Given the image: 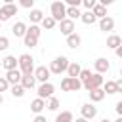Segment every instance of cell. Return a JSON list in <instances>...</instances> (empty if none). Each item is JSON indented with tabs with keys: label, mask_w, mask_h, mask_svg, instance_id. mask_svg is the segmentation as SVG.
Listing matches in <instances>:
<instances>
[{
	"label": "cell",
	"mask_w": 122,
	"mask_h": 122,
	"mask_svg": "<svg viewBox=\"0 0 122 122\" xmlns=\"http://www.w3.org/2000/svg\"><path fill=\"white\" fill-rule=\"evenodd\" d=\"M50 11H51V17H53L57 23H61L63 19H67V6H65V2H61V0L51 2Z\"/></svg>",
	"instance_id": "cell-1"
},
{
	"label": "cell",
	"mask_w": 122,
	"mask_h": 122,
	"mask_svg": "<svg viewBox=\"0 0 122 122\" xmlns=\"http://www.w3.org/2000/svg\"><path fill=\"white\" fill-rule=\"evenodd\" d=\"M19 59V71L23 72V74H34V59H32V55H29V53H23V55H19L17 57Z\"/></svg>",
	"instance_id": "cell-2"
},
{
	"label": "cell",
	"mask_w": 122,
	"mask_h": 122,
	"mask_svg": "<svg viewBox=\"0 0 122 122\" xmlns=\"http://www.w3.org/2000/svg\"><path fill=\"white\" fill-rule=\"evenodd\" d=\"M69 65H71V61H69L65 55H59V57H55V59L51 61V65H50V72H53V74H61V72H65V71L69 69Z\"/></svg>",
	"instance_id": "cell-3"
},
{
	"label": "cell",
	"mask_w": 122,
	"mask_h": 122,
	"mask_svg": "<svg viewBox=\"0 0 122 122\" xmlns=\"http://www.w3.org/2000/svg\"><path fill=\"white\" fill-rule=\"evenodd\" d=\"M11 15H17V6L13 2H6L4 6H0V23L8 21Z\"/></svg>",
	"instance_id": "cell-4"
},
{
	"label": "cell",
	"mask_w": 122,
	"mask_h": 122,
	"mask_svg": "<svg viewBox=\"0 0 122 122\" xmlns=\"http://www.w3.org/2000/svg\"><path fill=\"white\" fill-rule=\"evenodd\" d=\"M103 84H105L103 76H101L99 72H93V74H92V78L84 84V88H86L88 92H93V90H97V88H103Z\"/></svg>",
	"instance_id": "cell-5"
},
{
	"label": "cell",
	"mask_w": 122,
	"mask_h": 122,
	"mask_svg": "<svg viewBox=\"0 0 122 122\" xmlns=\"http://www.w3.org/2000/svg\"><path fill=\"white\" fill-rule=\"evenodd\" d=\"M53 92H55V88H53L51 82H46V84H40V86H38V97L44 99V101H46V97H48V99L53 97Z\"/></svg>",
	"instance_id": "cell-6"
},
{
	"label": "cell",
	"mask_w": 122,
	"mask_h": 122,
	"mask_svg": "<svg viewBox=\"0 0 122 122\" xmlns=\"http://www.w3.org/2000/svg\"><path fill=\"white\" fill-rule=\"evenodd\" d=\"M50 74H51V72H50V67H44V65H42V67H36V69H34V78H36L38 82H42V84H46V82L50 80Z\"/></svg>",
	"instance_id": "cell-7"
},
{
	"label": "cell",
	"mask_w": 122,
	"mask_h": 122,
	"mask_svg": "<svg viewBox=\"0 0 122 122\" xmlns=\"http://www.w3.org/2000/svg\"><path fill=\"white\" fill-rule=\"evenodd\" d=\"M4 78H6L8 82H10V86H15V84H21V78H23V72H21L19 69H13V71H8Z\"/></svg>",
	"instance_id": "cell-8"
},
{
	"label": "cell",
	"mask_w": 122,
	"mask_h": 122,
	"mask_svg": "<svg viewBox=\"0 0 122 122\" xmlns=\"http://www.w3.org/2000/svg\"><path fill=\"white\" fill-rule=\"evenodd\" d=\"M80 111H82V118H86V120H92L97 114V107H93L92 103H84L80 107Z\"/></svg>",
	"instance_id": "cell-9"
},
{
	"label": "cell",
	"mask_w": 122,
	"mask_h": 122,
	"mask_svg": "<svg viewBox=\"0 0 122 122\" xmlns=\"http://www.w3.org/2000/svg\"><path fill=\"white\" fill-rule=\"evenodd\" d=\"M59 30H61V34L71 36V34L74 32V21H71L69 17H67V19H63V21L59 23Z\"/></svg>",
	"instance_id": "cell-10"
},
{
	"label": "cell",
	"mask_w": 122,
	"mask_h": 122,
	"mask_svg": "<svg viewBox=\"0 0 122 122\" xmlns=\"http://www.w3.org/2000/svg\"><path fill=\"white\" fill-rule=\"evenodd\" d=\"M93 67H95V72L103 74V72H107V71L111 69V63H109V59H105V57H97V59L93 61Z\"/></svg>",
	"instance_id": "cell-11"
},
{
	"label": "cell",
	"mask_w": 122,
	"mask_h": 122,
	"mask_svg": "<svg viewBox=\"0 0 122 122\" xmlns=\"http://www.w3.org/2000/svg\"><path fill=\"white\" fill-rule=\"evenodd\" d=\"M2 67H4L6 71H13V69L19 67V59H15V55H6V57L2 59Z\"/></svg>",
	"instance_id": "cell-12"
},
{
	"label": "cell",
	"mask_w": 122,
	"mask_h": 122,
	"mask_svg": "<svg viewBox=\"0 0 122 122\" xmlns=\"http://www.w3.org/2000/svg\"><path fill=\"white\" fill-rule=\"evenodd\" d=\"M99 29L103 30V32H109V30H112L114 29V19L112 17H103V19H99Z\"/></svg>",
	"instance_id": "cell-13"
},
{
	"label": "cell",
	"mask_w": 122,
	"mask_h": 122,
	"mask_svg": "<svg viewBox=\"0 0 122 122\" xmlns=\"http://www.w3.org/2000/svg\"><path fill=\"white\" fill-rule=\"evenodd\" d=\"M27 29H29V27H27L23 21H17V23L11 27V32H13L15 36H23V38H25V34H27Z\"/></svg>",
	"instance_id": "cell-14"
},
{
	"label": "cell",
	"mask_w": 122,
	"mask_h": 122,
	"mask_svg": "<svg viewBox=\"0 0 122 122\" xmlns=\"http://www.w3.org/2000/svg\"><path fill=\"white\" fill-rule=\"evenodd\" d=\"M80 72H82V67H80L76 61H72V63L69 65V69H67L69 78H78V76H80Z\"/></svg>",
	"instance_id": "cell-15"
},
{
	"label": "cell",
	"mask_w": 122,
	"mask_h": 122,
	"mask_svg": "<svg viewBox=\"0 0 122 122\" xmlns=\"http://www.w3.org/2000/svg\"><path fill=\"white\" fill-rule=\"evenodd\" d=\"M34 84H36L34 74H23V78H21V86H23L25 90H32Z\"/></svg>",
	"instance_id": "cell-16"
},
{
	"label": "cell",
	"mask_w": 122,
	"mask_h": 122,
	"mask_svg": "<svg viewBox=\"0 0 122 122\" xmlns=\"http://www.w3.org/2000/svg\"><path fill=\"white\" fill-rule=\"evenodd\" d=\"M44 107H48V105H46V101H44V99H40V97H36V99H32V101H30V111H32V112H36V114H40Z\"/></svg>",
	"instance_id": "cell-17"
},
{
	"label": "cell",
	"mask_w": 122,
	"mask_h": 122,
	"mask_svg": "<svg viewBox=\"0 0 122 122\" xmlns=\"http://www.w3.org/2000/svg\"><path fill=\"white\" fill-rule=\"evenodd\" d=\"M120 46H122V38H120L118 34H111V36L107 38V48L116 50V48H120Z\"/></svg>",
	"instance_id": "cell-18"
},
{
	"label": "cell",
	"mask_w": 122,
	"mask_h": 122,
	"mask_svg": "<svg viewBox=\"0 0 122 122\" xmlns=\"http://www.w3.org/2000/svg\"><path fill=\"white\" fill-rule=\"evenodd\" d=\"M80 44H82V38H80V36H78L76 32H72L71 36H67V46H69V48L76 50V48H78Z\"/></svg>",
	"instance_id": "cell-19"
},
{
	"label": "cell",
	"mask_w": 122,
	"mask_h": 122,
	"mask_svg": "<svg viewBox=\"0 0 122 122\" xmlns=\"http://www.w3.org/2000/svg\"><path fill=\"white\" fill-rule=\"evenodd\" d=\"M90 99H92V103H99V101H103V99H105V92H103V88H97V90L90 92Z\"/></svg>",
	"instance_id": "cell-20"
},
{
	"label": "cell",
	"mask_w": 122,
	"mask_h": 122,
	"mask_svg": "<svg viewBox=\"0 0 122 122\" xmlns=\"http://www.w3.org/2000/svg\"><path fill=\"white\" fill-rule=\"evenodd\" d=\"M29 17H30V21H32V23L36 25V23H42L46 15H44V13L40 11V10H30V13H29Z\"/></svg>",
	"instance_id": "cell-21"
},
{
	"label": "cell",
	"mask_w": 122,
	"mask_h": 122,
	"mask_svg": "<svg viewBox=\"0 0 122 122\" xmlns=\"http://www.w3.org/2000/svg\"><path fill=\"white\" fill-rule=\"evenodd\" d=\"M80 21H82L84 25H93V23L97 21V17L93 15V11H84L82 17H80Z\"/></svg>",
	"instance_id": "cell-22"
},
{
	"label": "cell",
	"mask_w": 122,
	"mask_h": 122,
	"mask_svg": "<svg viewBox=\"0 0 122 122\" xmlns=\"http://www.w3.org/2000/svg\"><path fill=\"white\" fill-rule=\"evenodd\" d=\"M23 42H25V46H27V48H34V46L38 44V36H34V34H30V32L27 30V34H25Z\"/></svg>",
	"instance_id": "cell-23"
},
{
	"label": "cell",
	"mask_w": 122,
	"mask_h": 122,
	"mask_svg": "<svg viewBox=\"0 0 122 122\" xmlns=\"http://www.w3.org/2000/svg\"><path fill=\"white\" fill-rule=\"evenodd\" d=\"M55 122H74L72 112H71V111H63V112H59V114L55 116Z\"/></svg>",
	"instance_id": "cell-24"
},
{
	"label": "cell",
	"mask_w": 122,
	"mask_h": 122,
	"mask_svg": "<svg viewBox=\"0 0 122 122\" xmlns=\"http://www.w3.org/2000/svg\"><path fill=\"white\" fill-rule=\"evenodd\" d=\"M92 11H93V15H95L97 19H103V17H107V8H105V6H101L99 2L95 4V8H93Z\"/></svg>",
	"instance_id": "cell-25"
},
{
	"label": "cell",
	"mask_w": 122,
	"mask_h": 122,
	"mask_svg": "<svg viewBox=\"0 0 122 122\" xmlns=\"http://www.w3.org/2000/svg\"><path fill=\"white\" fill-rule=\"evenodd\" d=\"M67 17H69L71 21L80 19V17H82V11H80L78 8H69V6H67Z\"/></svg>",
	"instance_id": "cell-26"
},
{
	"label": "cell",
	"mask_w": 122,
	"mask_h": 122,
	"mask_svg": "<svg viewBox=\"0 0 122 122\" xmlns=\"http://www.w3.org/2000/svg\"><path fill=\"white\" fill-rule=\"evenodd\" d=\"M55 25H57V21H55L51 15H46V17H44V21H42V27H44L46 30H51Z\"/></svg>",
	"instance_id": "cell-27"
},
{
	"label": "cell",
	"mask_w": 122,
	"mask_h": 122,
	"mask_svg": "<svg viewBox=\"0 0 122 122\" xmlns=\"http://www.w3.org/2000/svg\"><path fill=\"white\" fill-rule=\"evenodd\" d=\"M103 92L105 93H116V80H107L103 84Z\"/></svg>",
	"instance_id": "cell-28"
},
{
	"label": "cell",
	"mask_w": 122,
	"mask_h": 122,
	"mask_svg": "<svg viewBox=\"0 0 122 122\" xmlns=\"http://www.w3.org/2000/svg\"><path fill=\"white\" fill-rule=\"evenodd\" d=\"M10 92H11V95H13V97H23V95H25V88H23L21 84L11 86V88H10Z\"/></svg>",
	"instance_id": "cell-29"
},
{
	"label": "cell",
	"mask_w": 122,
	"mask_h": 122,
	"mask_svg": "<svg viewBox=\"0 0 122 122\" xmlns=\"http://www.w3.org/2000/svg\"><path fill=\"white\" fill-rule=\"evenodd\" d=\"M78 78H80V82H82V84H86V82L92 78V71H90V69H82V72H80V76H78Z\"/></svg>",
	"instance_id": "cell-30"
},
{
	"label": "cell",
	"mask_w": 122,
	"mask_h": 122,
	"mask_svg": "<svg viewBox=\"0 0 122 122\" xmlns=\"http://www.w3.org/2000/svg\"><path fill=\"white\" fill-rule=\"evenodd\" d=\"M84 84L80 82V78H71V92H78Z\"/></svg>",
	"instance_id": "cell-31"
},
{
	"label": "cell",
	"mask_w": 122,
	"mask_h": 122,
	"mask_svg": "<svg viewBox=\"0 0 122 122\" xmlns=\"http://www.w3.org/2000/svg\"><path fill=\"white\" fill-rule=\"evenodd\" d=\"M48 109H50V111H57V109H59V99H57V97H50Z\"/></svg>",
	"instance_id": "cell-32"
},
{
	"label": "cell",
	"mask_w": 122,
	"mask_h": 122,
	"mask_svg": "<svg viewBox=\"0 0 122 122\" xmlns=\"http://www.w3.org/2000/svg\"><path fill=\"white\" fill-rule=\"evenodd\" d=\"M61 90H63V92H71V78H69V76H65V78L61 80Z\"/></svg>",
	"instance_id": "cell-33"
},
{
	"label": "cell",
	"mask_w": 122,
	"mask_h": 122,
	"mask_svg": "<svg viewBox=\"0 0 122 122\" xmlns=\"http://www.w3.org/2000/svg\"><path fill=\"white\" fill-rule=\"evenodd\" d=\"M27 30H29L30 34H34V36H38V38H40V34H42V30H40V27H38V25H30V27H29Z\"/></svg>",
	"instance_id": "cell-34"
},
{
	"label": "cell",
	"mask_w": 122,
	"mask_h": 122,
	"mask_svg": "<svg viewBox=\"0 0 122 122\" xmlns=\"http://www.w3.org/2000/svg\"><path fill=\"white\" fill-rule=\"evenodd\" d=\"M82 4H84V8H86L88 11H92V10L95 8V4H97V2H95V0H82Z\"/></svg>",
	"instance_id": "cell-35"
},
{
	"label": "cell",
	"mask_w": 122,
	"mask_h": 122,
	"mask_svg": "<svg viewBox=\"0 0 122 122\" xmlns=\"http://www.w3.org/2000/svg\"><path fill=\"white\" fill-rule=\"evenodd\" d=\"M8 88H10V82H8L4 76H0V93H2V92H6Z\"/></svg>",
	"instance_id": "cell-36"
},
{
	"label": "cell",
	"mask_w": 122,
	"mask_h": 122,
	"mask_svg": "<svg viewBox=\"0 0 122 122\" xmlns=\"http://www.w3.org/2000/svg\"><path fill=\"white\" fill-rule=\"evenodd\" d=\"M34 0H21V8H27V10H34Z\"/></svg>",
	"instance_id": "cell-37"
},
{
	"label": "cell",
	"mask_w": 122,
	"mask_h": 122,
	"mask_svg": "<svg viewBox=\"0 0 122 122\" xmlns=\"http://www.w3.org/2000/svg\"><path fill=\"white\" fill-rule=\"evenodd\" d=\"M8 46H10V40H8L6 36H0V51H2V50H6Z\"/></svg>",
	"instance_id": "cell-38"
},
{
	"label": "cell",
	"mask_w": 122,
	"mask_h": 122,
	"mask_svg": "<svg viewBox=\"0 0 122 122\" xmlns=\"http://www.w3.org/2000/svg\"><path fill=\"white\" fill-rule=\"evenodd\" d=\"M118 92L122 93V78H118V80H116V93H118Z\"/></svg>",
	"instance_id": "cell-39"
},
{
	"label": "cell",
	"mask_w": 122,
	"mask_h": 122,
	"mask_svg": "<svg viewBox=\"0 0 122 122\" xmlns=\"http://www.w3.org/2000/svg\"><path fill=\"white\" fill-rule=\"evenodd\" d=\"M34 122H48V120H46V116H42V114H36Z\"/></svg>",
	"instance_id": "cell-40"
},
{
	"label": "cell",
	"mask_w": 122,
	"mask_h": 122,
	"mask_svg": "<svg viewBox=\"0 0 122 122\" xmlns=\"http://www.w3.org/2000/svg\"><path fill=\"white\" fill-rule=\"evenodd\" d=\"M116 112H118V116H122V101L116 103Z\"/></svg>",
	"instance_id": "cell-41"
},
{
	"label": "cell",
	"mask_w": 122,
	"mask_h": 122,
	"mask_svg": "<svg viewBox=\"0 0 122 122\" xmlns=\"http://www.w3.org/2000/svg\"><path fill=\"white\" fill-rule=\"evenodd\" d=\"M114 51H116V55H118V57H120V59H122V46H120V48H116V50H114Z\"/></svg>",
	"instance_id": "cell-42"
},
{
	"label": "cell",
	"mask_w": 122,
	"mask_h": 122,
	"mask_svg": "<svg viewBox=\"0 0 122 122\" xmlns=\"http://www.w3.org/2000/svg\"><path fill=\"white\" fill-rule=\"evenodd\" d=\"M74 122H88V120H86V118H82V116H80V118H76V120H74Z\"/></svg>",
	"instance_id": "cell-43"
},
{
	"label": "cell",
	"mask_w": 122,
	"mask_h": 122,
	"mask_svg": "<svg viewBox=\"0 0 122 122\" xmlns=\"http://www.w3.org/2000/svg\"><path fill=\"white\" fill-rule=\"evenodd\" d=\"M2 103H4V97H2V93H0V105H2Z\"/></svg>",
	"instance_id": "cell-44"
},
{
	"label": "cell",
	"mask_w": 122,
	"mask_h": 122,
	"mask_svg": "<svg viewBox=\"0 0 122 122\" xmlns=\"http://www.w3.org/2000/svg\"><path fill=\"white\" fill-rule=\"evenodd\" d=\"M114 122H122V116H118V118H116V120H114Z\"/></svg>",
	"instance_id": "cell-45"
},
{
	"label": "cell",
	"mask_w": 122,
	"mask_h": 122,
	"mask_svg": "<svg viewBox=\"0 0 122 122\" xmlns=\"http://www.w3.org/2000/svg\"><path fill=\"white\" fill-rule=\"evenodd\" d=\"M101 122H111V120H107V118H103V120H101Z\"/></svg>",
	"instance_id": "cell-46"
},
{
	"label": "cell",
	"mask_w": 122,
	"mask_h": 122,
	"mask_svg": "<svg viewBox=\"0 0 122 122\" xmlns=\"http://www.w3.org/2000/svg\"><path fill=\"white\" fill-rule=\"evenodd\" d=\"M120 76H122V67H120Z\"/></svg>",
	"instance_id": "cell-47"
}]
</instances>
